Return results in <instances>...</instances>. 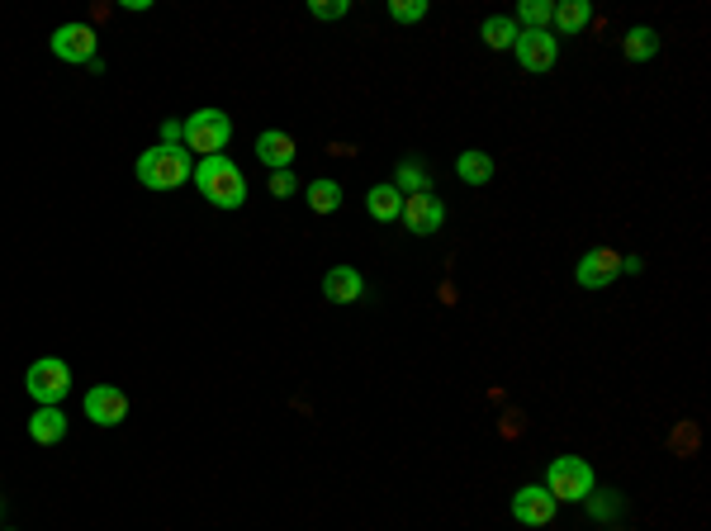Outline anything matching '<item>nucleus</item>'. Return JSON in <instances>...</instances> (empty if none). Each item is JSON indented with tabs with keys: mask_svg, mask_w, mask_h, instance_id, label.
Returning a JSON list of instances; mask_svg holds the SVG:
<instances>
[{
	"mask_svg": "<svg viewBox=\"0 0 711 531\" xmlns=\"http://www.w3.org/2000/svg\"><path fill=\"white\" fill-rule=\"evenodd\" d=\"M195 185H200L204 200L219 204V209H242L247 204V181H242L237 162H228V157H200Z\"/></svg>",
	"mask_w": 711,
	"mask_h": 531,
	"instance_id": "f257e3e1",
	"label": "nucleus"
},
{
	"mask_svg": "<svg viewBox=\"0 0 711 531\" xmlns=\"http://www.w3.org/2000/svg\"><path fill=\"white\" fill-rule=\"evenodd\" d=\"M133 176L147 185V190H176L195 176V166H190V152L185 147H147L138 166H133Z\"/></svg>",
	"mask_w": 711,
	"mask_h": 531,
	"instance_id": "f03ea898",
	"label": "nucleus"
},
{
	"mask_svg": "<svg viewBox=\"0 0 711 531\" xmlns=\"http://www.w3.org/2000/svg\"><path fill=\"white\" fill-rule=\"evenodd\" d=\"M233 138V124L223 110H195L185 119V152H200V157H223V147Z\"/></svg>",
	"mask_w": 711,
	"mask_h": 531,
	"instance_id": "7ed1b4c3",
	"label": "nucleus"
},
{
	"mask_svg": "<svg viewBox=\"0 0 711 531\" xmlns=\"http://www.w3.org/2000/svg\"><path fill=\"white\" fill-rule=\"evenodd\" d=\"M24 389L34 394L38 408H57V403L72 394V370H67V361H57V356H43V361H34V366H29V375H24Z\"/></svg>",
	"mask_w": 711,
	"mask_h": 531,
	"instance_id": "20e7f679",
	"label": "nucleus"
},
{
	"mask_svg": "<svg viewBox=\"0 0 711 531\" xmlns=\"http://www.w3.org/2000/svg\"><path fill=\"white\" fill-rule=\"evenodd\" d=\"M546 489H550V498H555V503H560V498H569V503H584V498L593 494V470H588V460H579V456L550 460Z\"/></svg>",
	"mask_w": 711,
	"mask_h": 531,
	"instance_id": "39448f33",
	"label": "nucleus"
},
{
	"mask_svg": "<svg viewBox=\"0 0 711 531\" xmlns=\"http://www.w3.org/2000/svg\"><path fill=\"white\" fill-rule=\"evenodd\" d=\"M512 53H517V62H522L527 72H550V67H555V53H560V43H555L550 29H522L517 43H512Z\"/></svg>",
	"mask_w": 711,
	"mask_h": 531,
	"instance_id": "423d86ee",
	"label": "nucleus"
},
{
	"mask_svg": "<svg viewBox=\"0 0 711 531\" xmlns=\"http://www.w3.org/2000/svg\"><path fill=\"white\" fill-rule=\"evenodd\" d=\"M53 53L62 57V62L91 67L95 62V29L91 24H62V29H53Z\"/></svg>",
	"mask_w": 711,
	"mask_h": 531,
	"instance_id": "0eeeda50",
	"label": "nucleus"
},
{
	"mask_svg": "<svg viewBox=\"0 0 711 531\" xmlns=\"http://www.w3.org/2000/svg\"><path fill=\"white\" fill-rule=\"evenodd\" d=\"M403 223H408V233H418V238H427V233H437L441 223H446V204L427 190V195H403Z\"/></svg>",
	"mask_w": 711,
	"mask_h": 531,
	"instance_id": "6e6552de",
	"label": "nucleus"
},
{
	"mask_svg": "<svg viewBox=\"0 0 711 531\" xmlns=\"http://www.w3.org/2000/svg\"><path fill=\"white\" fill-rule=\"evenodd\" d=\"M512 517H517L522 527H546L550 517H555V498H550L546 484L517 489V494H512Z\"/></svg>",
	"mask_w": 711,
	"mask_h": 531,
	"instance_id": "1a4fd4ad",
	"label": "nucleus"
},
{
	"mask_svg": "<svg viewBox=\"0 0 711 531\" xmlns=\"http://www.w3.org/2000/svg\"><path fill=\"white\" fill-rule=\"evenodd\" d=\"M86 418H91L95 427H119V422L128 418V399H124V389H114V385H95L91 394H86Z\"/></svg>",
	"mask_w": 711,
	"mask_h": 531,
	"instance_id": "9d476101",
	"label": "nucleus"
},
{
	"mask_svg": "<svg viewBox=\"0 0 711 531\" xmlns=\"http://www.w3.org/2000/svg\"><path fill=\"white\" fill-rule=\"evenodd\" d=\"M617 275H621V257H617V252H607V247H593V252L579 261L574 280H579L584 290H607Z\"/></svg>",
	"mask_w": 711,
	"mask_h": 531,
	"instance_id": "9b49d317",
	"label": "nucleus"
},
{
	"mask_svg": "<svg viewBox=\"0 0 711 531\" xmlns=\"http://www.w3.org/2000/svg\"><path fill=\"white\" fill-rule=\"evenodd\" d=\"M256 162L271 166V171H290L294 162V138L280 129H266L261 138H256Z\"/></svg>",
	"mask_w": 711,
	"mask_h": 531,
	"instance_id": "f8f14e48",
	"label": "nucleus"
},
{
	"mask_svg": "<svg viewBox=\"0 0 711 531\" xmlns=\"http://www.w3.org/2000/svg\"><path fill=\"white\" fill-rule=\"evenodd\" d=\"M323 294H328L332 304H356L365 294V280L356 266H332L328 275H323Z\"/></svg>",
	"mask_w": 711,
	"mask_h": 531,
	"instance_id": "ddd939ff",
	"label": "nucleus"
},
{
	"mask_svg": "<svg viewBox=\"0 0 711 531\" xmlns=\"http://www.w3.org/2000/svg\"><path fill=\"white\" fill-rule=\"evenodd\" d=\"M29 437L38 446H57V441L67 437V418H62V408H38L34 418H29Z\"/></svg>",
	"mask_w": 711,
	"mask_h": 531,
	"instance_id": "4468645a",
	"label": "nucleus"
},
{
	"mask_svg": "<svg viewBox=\"0 0 711 531\" xmlns=\"http://www.w3.org/2000/svg\"><path fill=\"white\" fill-rule=\"evenodd\" d=\"M365 209H370V219H399L403 214V195L394 190V185H375V190H365Z\"/></svg>",
	"mask_w": 711,
	"mask_h": 531,
	"instance_id": "2eb2a0df",
	"label": "nucleus"
},
{
	"mask_svg": "<svg viewBox=\"0 0 711 531\" xmlns=\"http://www.w3.org/2000/svg\"><path fill=\"white\" fill-rule=\"evenodd\" d=\"M456 176L465 185H489L493 181V157H489V152H460V157H456Z\"/></svg>",
	"mask_w": 711,
	"mask_h": 531,
	"instance_id": "dca6fc26",
	"label": "nucleus"
},
{
	"mask_svg": "<svg viewBox=\"0 0 711 531\" xmlns=\"http://www.w3.org/2000/svg\"><path fill=\"white\" fill-rule=\"evenodd\" d=\"M588 19H593V5H588V0H565V5H555V19H550V24H560L565 34H579Z\"/></svg>",
	"mask_w": 711,
	"mask_h": 531,
	"instance_id": "f3484780",
	"label": "nucleus"
},
{
	"mask_svg": "<svg viewBox=\"0 0 711 531\" xmlns=\"http://www.w3.org/2000/svg\"><path fill=\"white\" fill-rule=\"evenodd\" d=\"M479 34H484V43H489V48H512L522 29H517V24H512L508 15H489V19H484V29H479Z\"/></svg>",
	"mask_w": 711,
	"mask_h": 531,
	"instance_id": "a211bd4d",
	"label": "nucleus"
},
{
	"mask_svg": "<svg viewBox=\"0 0 711 531\" xmlns=\"http://www.w3.org/2000/svg\"><path fill=\"white\" fill-rule=\"evenodd\" d=\"M621 53L631 57V62H650V57L659 53V34L655 29H631L626 43H621Z\"/></svg>",
	"mask_w": 711,
	"mask_h": 531,
	"instance_id": "6ab92c4d",
	"label": "nucleus"
},
{
	"mask_svg": "<svg viewBox=\"0 0 711 531\" xmlns=\"http://www.w3.org/2000/svg\"><path fill=\"white\" fill-rule=\"evenodd\" d=\"M394 190H408V195H427V190H432V176H427V171H422L418 162H399V171H394Z\"/></svg>",
	"mask_w": 711,
	"mask_h": 531,
	"instance_id": "aec40b11",
	"label": "nucleus"
},
{
	"mask_svg": "<svg viewBox=\"0 0 711 531\" xmlns=\"http://www.w3.org/2000/svg\"><path fill=\"white\" fill-rule=\"evenodd\" d=\"M304 195H309V209H313V214H332V209L342 204V185H337V181H313Z\"/></svg>",
	"mask_w": 711,
	"mask_h": 531,
	"instance_id": "412c9836",
	"label": "nucleus"
},
{
	"mask_svg": "<svg viewBox=\"0 0 711 531\" xmlns=\"http://www.w3.org/2000/svg\"><path fill=\"white\" fill-rule=\"evenodd\" d=\"M522 19H527V29H546L555 19V5L550 0H522Z\"/></svg>",
	"mask_w": 711,
	"mask_h": 531,
	"instance_id": "4be33fe9",
	"label": "nucleus"
},
{
	"mask_svg": "<svg viewBox=\"0 0 711 531\" xmlns=\"http://www.w3.org/2000/svg\"><path fill=\"white\" fill-rule=\"evenodd\" d=\"M389 15L399 19V24H418V19L427 15V0H394V5H389Z\"/></svg>",
	"mask_w": 711,
	"mask_h": 531,
	"instance_id": "5701e85b",
	"label": "nucleus"
},
{
	"mask_svg": "<svg viewBox=\"0 0 711 531\" xmlns=\"http://www.w3.org/2000/svg\"><path fill=\"white\" fill-rule=\"evenodd\" d=\"M351 10V0H309V15L313 19H342Z\"/></svg>",
	"mask_w": 711,
	"mask_h": 531,
	"instance_id": "b1692460",
	"label": "nucleus"
},
{
	"mask_svg": "<svg viewBox=\"0 0 711 531\" xmlns=\"http://www.w3.org/2000/svg\"><path fill=\"white\" fill-rule=\"evenodd\" d=\"M294 190H299L294 171H275V176H271V195H275V200H290Z\"/></svg>",
	"mask_w": 711,
	"mask_h": 531,
	"instance_id": "393cba45",
	"label": "nucleus"
},
{
	"mask_svg": "<svg viewBox=\"0 0 711 531\" xmlns=\"http://www.w3.org/2000/svg\"><path fill=\"white\" fill-rule=\"evenodd\" d=\"M584 503L593 508V517H617V513H621V498H612V494H607V498H593V494H588Z\"/></svg>",
	"mask_w": 711,
	"mask_h": 531,
	"instance_id": "a878e982",
	"label": "nucleus"
},
{
	"mask_svg": "<svg viewBox=\"0 0 711 531\" xmlns=\"http://www.w3.org/2000/svg\"><path fill=\"white\" fill-rule=\"evenodd\" d=\"M621 271H631V275H640V271H645V261H640V257H626V261H621Z\"/></svg>",
	"mask_w": 711,
	"mask_h": 531,
	"instance_id": "bb28decb",
	"label": "nucleus"
}]
</instances>
